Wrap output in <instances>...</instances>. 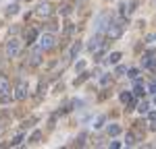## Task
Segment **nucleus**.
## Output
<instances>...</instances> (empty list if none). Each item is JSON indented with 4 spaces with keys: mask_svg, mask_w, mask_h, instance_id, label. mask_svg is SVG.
I'll use <instances>...</instances> for the list:
<instances>
[{
    "mask_svg": "<svg viewBox=\"0 0 156 149\" xmlns=\"http://www.w3.org/2000/svg\"><path fill=\"white\" fill-rule=\"evenodd\" d=\"M133 6H135L133 2H129V4H127V2H123V4H121V12L129 17V15H131V12H133Z\"/></svg>",
    "mask_w": 156,
    "mask_h": 149,
    "instance_id": "10",
    "label": "nucleus"
},
{
    "mask_svg": "<svg viewBox=\"0 0 156 149\" xmlns=\"http://www.w3.org/2000/svg\"><path fill=\"white\" fill-rule=\"evenodd\" d=\"M6 12H9V15H15V12H19V4H9Z\"/></svg>",
    "mask_w": 156,
    "mask_h": 149,
    "instance_id": "19",
    "label": "nucleus"
},
{
    "mask_svg": "<svg viewBox=\"0 0 156 149\" xmlns=\"http://www.w3.org/2000/svg\"><path fill=\"white\" fill-rule=\"evenodd\" d=\"M104 122H106V118H104V116H98V118H96V122L92 124V126H94V128H100V126H102Z\"/></svg>",
    "mask_w": 156,
    "mask_h": 149,
    "instance_id": "16",
    "label": "nucleus"
},
{
    "mask_svg": "<svg viewBox=\"0 0 156 149\" xmlns=\"http://www.w3.org/2000/svg\"><path fill=\"white\" fill-rule=\"evenodd\" d=\"M25 39H27V44H31L34 39H37V31L36 29H27L25 31Z\"/></svg>",
    "mask_w": 156,
    "mask_h": 149,
    "instance_id": "11",
    "label": "nucleus"
},
{
    "mask_svg": "<svg viewBox=\"0 0 156 149\" xmlns=\"http://www.w3.org/2000/svg\"><path fill=\"white\" fill-rule=\"evenodd\" d=\"M125 73H127V66H117V71H115L117 77H125Z\"/></svg>",
    "mask_w": 156,
    "mask_h": 149,
    "instance_id": "17",
    "label": "nucleus"
},
{
    "mask_svg": "<svg viewBox=\"0 0 156 149\" xmlns=\"http://www.w3.org/2000/svg\"><path fill=\"white\" fill-rule=\"evenodd\" d=\"M154 104H156V95H154Z\"/></svg>",
    "mask_w": 156,
    "mask_h": 149,
    "instance_id": "28",
    "label": "nucleus"
},
{
    "mask_svg": "<svg viewBox=\"0 0 156 149\" xmlns=\"http://www.w3.org/2000/svg\"><path fill=\"white\" fill-rule=\"evenodd\" d=\"M121 101H123V104H129V110H131L133 106H135L133 93H129V91H123V93H121Z\"/></svg>",
    "mask_w": 156,
    "mask_h": 149,
    "instance_id": "7",
    "label": "nucleus"
},
{
    "mask_svg": "<svg viewBox=\"0 0 156 149\" xmlns=\"http://www.w3.org/2000/svg\"><path fill=\"white\" fill-rule=\"evenodd\" d=\"M106 33L110 39H119L121 35H123V23L121 21H115V23H108L106 27Z\"/></svg>",
    "mask_w": 156,
    "mask_h": 149,
    "instance_id": "1",
    "label": "nucleus"
},
{
    "mask_svg": "<svg viewBox=\"0 0 156 149\" xmlns=\"http://www.w3.org/2000/svg\"><path fill=\"white\" fill-rule=\"evenodd\" d=\"M19 52H21V41H19V39H9V41H6V54H9L11 58H17Z\"/></svg>",
    "mask_w": 156,
    "mask_h": 149,
    "instance_id": "2",
    "label": "nucleus"
},
{
    "mask_svg": "<svg viewBox=\"0 0 156 149\" xmlns=\"http://www.w3.org/2000/svg\"><path fill=\"white\" fill-rule=\"evenodd\" d=\"M127 77H129V79H137V68H131V71H127Z\"/></svg>",
    "mask_w": 156,
    "mask_h": 149,
    "instance_id": "21",
    "label": "nucleus"
},
{
    "mask_svg": "<svg viewBox=\"0 0 156 149\" xmlns=\"http://www.w3.org/2000/svg\"><path fill=\"white\" fill-rule=\"evenodd\" d=\"M37 41H40V50H50V48H54V35L52 33H44V35H40L37 37Z\"/></svg>",
    "mask_w": 156,
    "mask_h": 149,
    "instance_id": "3",
    "label": "nucleus"
},
{
    "mask_svg": "<svg viewBox=\"0 0 156 149\" xmlns=\"http://www.w3.org/2000/svg\"><path fill=\"white\" fill-rule=\"evenodd\" d=\"M135 93H137V95H142V93H144V85H142L140 81H135Z\"/></svg>",
    "mask_w": 156,
    "mask_h": 149,
    "instance_id": "20",
    "label": "nucleus"
},
{
    "mask_svg": "<svg viewBox=\"0 0 156 149\" xmlns=\"http://www.w3.org/2000/svg\"><path fill=\"white\" fill-rule=\"evenodd\" d=\"M6 91H9V81H6V77H0V95Z\"/></svg>",
    "mask_w": 156,
    "mask_h": 149,
    "instance_id": "13",
    "label": "nucleus"
},
{
    "mask_svg": "<svg viewBox=\"0 0 156 149\" xmlns=\"http://www.w3.org/2000/svg\"><path fill=\"white\" fill-rule=\"evenodd\" d=\"M27 91H29L27 85H25V83H19L17 89H15V98H17V99H25V98H27Z\"/></svg>",
    "mask_w": 156,
    "mask_h": 149,
    "instance_id": "6",
    "label": "nucleus"
},
{
    "mask_svg": "<svg viewBox=\"0 0 156 149\" xmlns=\"http://www.w3.org/2000/svg\"><path fill=\"white\" fill-rule=\"evenodd\" d=\"M108 23H110V17H108V15H100V17L96 19V31L98 33L104 31V29L108 27Z\"/></svg>",
    "mask_w": 156,
    "mask_h": 149,
    "instance_id": "4",
    "label": "nucleus"
},
{
    "mask_svg": "<svg viewBox=\"0 0 156 149\" xmlns=\"http://www.w3.org/2000/svg\"><path fill=\"white\" fill-rule=\"evenodd\" d=\"M21 141H23V137H21V135H19V137H15V141H12V145H19Z\"/></svg>",
    "mask_w": 156,
    "mask_h": 149,
    "instance_id": "24",
    "label": "nucleus"
},
{
    "mask_svg": "<svg viewBox=\"0 0 156 149\" xmlns=\"http://www.w3.org/2000/svg\"><path fill=\"white\" fill-rule=\"evenodd\" d=\"M148 91H150V93H156V81L148 83Z\"/></svg>",
    "mask_w": 156,
    "mask_h": 149,
    "instance_id": "22",
    "label": "nucleus"
},
{
    "mask_svg": "<svg viewBox=\"0 0 156 149\" xmlns=\"http://www.w3.org/2000/svg\"><path fill=\"white\" fill-rule=\"evenodd\" d=\"M102 44H104V41H102V35L98 33V35H94L92 39H90V50H92V52H96V50L102 48Z\"/></svg>",
    "mask_w": 156,
    "mask_h": 149,
    "instance_id": "5",
    "label": "nucleus"
},
{
    "mask_svg": "<svg viewBox=\"0 0 156 149\" xmlns=\"http://www.w3.org/2000/svg\"><path fill=\"white\" fill-rule=\"evenodd\" d=\"M108 135H110V137L121 135V126H119V124H108Z\"/></svg>",
    "mask_w": 156,
    "mask_h": 149,
    "instance_id": "12",
    "label": "nucleus"
},
{
    "mask_svg": "<svg viewBox=\"0 0 156 149\" xmlns=\"http://www.w3.org/2000/svg\"><path fill=\"white\" fill-rule=\"evenodd\" d=\"M121 58H123L121 52H112V54H108V56H106V62H108V64H117Z\"/></svg>",
    "mask_w": 156,
    "mask_h": 149,
    "instance_id": "9",
    "label": "nucleus"
},
{
    "mask_svg": "<svg viewBox=\"0 0 156 149\" xmlns=\"http://www.w3.org/2000/svg\"><path fill=\"white\" fill-rule=\"evenodd\" d=\"M29 62H31V64H37V62H40V50H34V52H31Z\"/></svg>",
    "mask_w": 156,
    "mask_h": 149,
    "instance_id": "14",
    "label": "nucleus"
},
{
    "mask_svg": "<svg viewBox=\"0 0 156 149\" xmlns=\"http://www.w3.org/2000/svg\"><path fill=\"white\" fill-rule=\"evenodd\" d=\"M148 118H150V120H156V112H150V114H148Z\"/></svg>",
    "mask_w": 156,
    "mask_h": 149,
    "instance_id": "27",
    "label": "nucleus"
},
{
    "mask_svg": "<svg viewBox=\"0 0 156 149\" xmlns=\"http://www.w3.org/2000/svg\"><path fill=\"white\" fill-rule=\"evenodd\" d=\"M110 147H112V149H119V147H121V143H117V141H112V143H110Z\"/></svg>",
    "mask_w": 156,
    "mask_h": 149,
    "instance_id": "26",
    "label": "nucleus"
},
{
    "mask_svg": "<svg viewBox=\"0 0 156 149\" xmlns=\"http://www.w3.org/2000/svg\"><path fill=\"white\" fill-rule=\"evenodd\" d=\"M79 50H81V44H73V48H71V54H69V56H71V58H75V56L79 54Z\"/></svg>",
    "mask_w": 156,
    "mask_h": 149,
    "instance_id": "15",
    "label": "nucleus"
},
{
    "mask_svg": "<svg viewBox=\"0 0 156 149\" xmlns=\"http://www.w3.org/2000/svg\"><path fill=\"white\" fill-rule=\"evenodd\" d=\"M110 83V77H102V85H108Z\"/></svg>",
    "mask_w": 156,
    "mask_h": 149,
    "instance_id": "25",
    "label": "nucleus"
},
{
    "mask_svg": "<svg viewBox=\"0 0 156 149\" xmlns=\"http://www.w3.org/2000/svg\"><path fill=\"white\" fill-rule=\"evenodd\" d=\"M133 143H135V141H133V137H131V135L125 137V145H133Z\"/></svg>",
    "mask_w": 156,
    "mask_h": 149,
    "instance_id": "23",
    "label": "nucleus"
},
{
    "mask_svg": "<svg viewBox=\"0 0 156 149\" xmlns=\"http://www.w3.org/2000/svg\"><path fill=\"white\" fill-rule=\"evenodd\" d=\"M148 108H150V104H148V101H142V104L137 106V110L142 112V114H146V112H148Z\"/></svg>",
    "mask_w": 156,
    "mask_h": 149,
    "instance_id": "18",
    "label": "nucleus"
},
{
    "mask_svg": "<svg viewBox=\"0 0 156 149\" xmlns=\"http://www.w3.org/2000/svg\"><path fill=\"white\" fill-rule=\"evenodd\" d=\"M50 4L48 2H42V4H40V6H37V15H42V17H48L50 15Z\"/></svg>",
    "mask_w": 156,
    "mask_h": 149,
    "instance_id": "8",
    "label": "nucleus"
}]
</instances>
